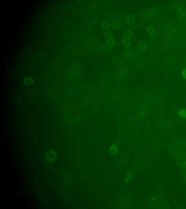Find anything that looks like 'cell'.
Wrapping results in <instances>:
<instances>
[{
    "label": "cell",
    "mask_w": 186,
    "mask_h": 209,
    "mask_svg": "<svg viewBox=\"0 0 186 209\" xmlns=\"http://www.w3.org/2000/svg\"><path fill=\"white\" fill-rule=\"evenodd\" d=\"M47 159L50 162L54 161L57 157V153L55 151L50 150L48 151L46 153Z\"/></svg>",
    "instance_id": "6da1fadb"
},
{
    "label": "cell",
    "mask_w": 186,
    "mask_h": 209,
    "mask_svg": "<svg viewBox=\"0 0 186 209\" xmlns=\"http://www.w3.org/2000/svg\"><path fill=\"white\" fill-rule=\"evenodd\" d=\"M177 13L179 18H183L186 15V12L184 8L180 7L178 9L177 11Z\"/></svg>",
    "instance_id": "7a4b0ae2"
},
{
    "label": "cell",
    "mask_w": 186,
    "mask_h": 209,
    "mask_svg": "<svg viewBox=\"0 0 186 209\" xmlns=\"http://www.w3.org/2000/svg\"><path fill=\"white\" fill-rule=\"evenodd\" d=\"M148 32L149 33V35L151 36H154L156 33V31L154 27L152 26H150L148 29Z\"/></svg>",
    "instance_id": "3957f363"
},
{
    "label": "cell",
    "mask_w": 186,
    "mask_h": 209,
    "mask_svg": "<svg viewBox=\"0 0 186 209\" xmlns=\"http://www.w3.org/2000/svg\"><path fill=\"white\" fill-rule=\"evenodd\" d=\"M178 116L182 118H186V109H182L180 110L178 113Z\"/></svg>",
    "instance_id": "277c9868"
},
{
    "label": "cell",
    "mask_w": 186,
    "mask_h": 209,
    "mask_svg": "<svg viewBox=\"0 0 186 209\" xmlns=\"http://www.w3.org/2000/svg\"><path fill=\"white\" fill-rule=\"evenodd\" d=\"M141 44H140V47L141 48H140V50H146L147 48V46L146 44L144 42H141Z\"/></svg>",
    "instance_id": "5b68a950"
},
{
    "label": "cell",
    "mask_w": 186,
    "mask_h": 209,
    "mask_svg": "<svg viewBox=\"0 0 186 209\" xmlns=\"http://www.w3.org/2000/svg\"><path fill=\"white\" fill-rule=\"evenodd\" d=\"M182 76L185 79H186V68L183 69L182 71Z\"/></svg>",
    "instance_id": "8992f818"
},
{
    "label": "cell",
    "mask_w": 186,
    "mask_h": 209,
    "mask_svg": "<svg viewBox=\"0 0 186 209\" xmlns=\"http://www.w3.org/2000/svg\"><path fill=\"white\" fill-rule=\"evenodd\" d=\"M117 148L115 146L112 147V148H111L110 149V151L112 153H114L117 151Z\"/></svg>",
    "instance_id": "52a82bcc"
},
{
    "label": "cell",
    "mask_w": 186,
    "mask_h": 209,
    "mask_svg": "<svg viewBox=\"0 0 186 209\" xmlns=\"http://www.w3.org/2000/svg\"><path fill=\"white\" fill-rule=\"evenodd\" d=\"M185 165H186V161L185 162Z\"/></svg>",
    "instance_id": "ba28073f"
}]
</instances>
